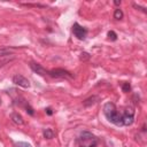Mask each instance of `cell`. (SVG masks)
Masks as SVG:
<instances>
[{
	"mask_svg": "<svg viewBox=\"0 0 147 147\" xmlns=\"http://www.w3.org/2000/svg\"><path fill=\"white\" fill-rule=\"evenodd\" d=\"M103 114H105V116L107 117V119L110 123H113V124H115L117 126H123L122 115L117 111L116 106L113 102H107L103 106Z\"/></svg>",
	"mask_w": 147,
	"mask_h": 147,
	"instance_id": "cell-1",
	"label": "cell"
},
{
	"mask_svg": "<svg viewBox=\"0 0 147 147\" xmlns=\"http://www.w3.org/2000/svg\"><path fill=\"white\" fill-rule=\"evenodd\" d=\"M48 76L54 77V78H72L74 77V75L70 71L61 69V68H56V69L49 70L48 71Z\"/></svg>",
	"mask_w": 147,
	"mask_h": 147,
	"instance_id": "cell-2",
	"label": "cell"
},
{
	"mask_svg": "<svg viewBox=\"0 0 147 147\" xmlns=\"http://www.w3.org/2000/svg\"><path fill=\"white\" fill-rule=\"evenodd\" d=\"M72 33L75 34V37H76L77 39L84 40V39L86 38L87 30H86L84 26L79 25L78 23H74V25H72Z\"/></svg>",
	"mask_w": 147,
	"mask_h": 147,
	"instance_id": "cell-3",
	"label": "cell"
},
{
	"mask_svg": "<svg viewBox=\"0 0 147 147\" xmlns=\"http://www.w3.org/2000/svg\"><path fill=\"white\" fill-rule=\"evenodd\" d=\"M13 83L15 85H18V86L23 87V88H29L31 86L30 80L28 78H25L24 76L20 75V74H16V75L13 76Z\"/></svg>",
	"mask_w": 147,
	"mask_h": 147,
	"instance_id": "cell-4",
	"label": "cell"
},
{
	"mask_svg": "<svg viewBox=\"0 0 147 147\" xmlns=\"http://www.w3.org/2000/svg\"><path fill=\"white\" fill-rule=\"evenodd\" d=\"M30 68H31L36 74H38V75H40V76H46V75H48V71H47L41 64H39V63H37V62L31 61V62H30Z\"/></svg>",
	"mask_w": 147,
	"mask_h": 147,
	"instance_id": "cell-5",
	"label": "cell"
},
{
	"mask_svg": "<svg viewBox=\"0 0 147 147\" xmlns=\"http://www.w3.org/2000/svg\"><path fill=\"white\" fill-rule=\"evenodd\" d=\"M16 51L15 47H8V46H3V47H0V57H3V56H8V55H11L14 54V52Z\"/></svg>",
	"mask_w": 147,
	"mask_h": 147,
	"instance_id": "cell-6",
	"label": "cell"
},
{
	"mask_svg": "<svg viewBox=\"0 0 147 147\" xmlns=\"http://www.w3.org/2000/svg\"><path fill=\"white\" fill-rule=\"evenodd\" d=\"M99 100H100V96H98V95H92V96L85 99V100L83 101V105H84V107H90V106L95 105Z\"/></svg>",
	"mask_w": 147,
	"mask_h": 147,
	"instance_id": "cell-7",
	"label": "cell"
},
{
	"mask_svg": "<svg viewBox=\"0 0 147 147\" xmlns=\"http://www.w3.org/2000/svg\"><path fill=\"white\" fill-rule=\"evenodd\" d=\"M80 140H83V141H96V138L91 132L84 131L80 133Z\"/></svg>",
	"mask_w": 147,
	"mask_h": 147,
	"instance_id": "cell-8",
	"label": "cell"
},
{
	"mask_svg": "<svg viewBox=\"0 0 147 147\" xmlns=\"http://www.w3.org/2000/svg\"><path fill=\"white\" fill-rule=\"evenodd\" d=\"M10 118H11V121H13L15 124H17V125H22V124L24 123L23 117H22L18 113H13V114L10 115Z\"/></svg>",
	"mask_w": 147,
	"mask_h": 147,
	"instance_id": "cell-9",
	"label": "cell"
},
{
	"mask_svg": "<svg viewBox=\"0 0 147 147\" xmlns=\"http://www.w3.org/2000/svg\"><path fill=\"white\" fill-rule=\"evenodd\" d=\"M133 121H134V118H133V116H129V115H122V122H123V125H131L132 123H133Z\"/></svg>",
	"mask_w": 147,
	"mask_h": 147,
	"instance_id": "cell-10",
	"label": "cell"
},
{
	"mask_svg": "<svg viewBox=\"0 0 147 147\" xmlns=\"http://www.w3.org/2000/svg\"><path fill=\"white\" fill-rule=\"evenodd\" d=\"M42 134H44V138L45 139H52L54 137V131L52 129H45L44 132H42Z\"/></svg>",
	"mask_w": 147,
	"mask_h": 147,
	"instance_id": "cell-11",
	"label": "cell"
},
{
	"mask_svg": "<svg viewBox=\"0 0 147 147\" xmlns=\"http://www.w3.org/2000/svg\"><path fill=\"white\" fill-rule=\"evenodd\" d=\"M114 17H115L116 20L123 18V11H122V9H119V8L115 9V11H114Z\"/></svg>",
	"mask_w": 147,
	"mask_h": 147,
	"instance_id": "cell-12",
	"label": "cell"
},
{
	"mask_svg": "<svg viewBox=\"0 0 147 147\" xmlns=\"http://www.w3.org/2000/svg\"><path fill=\"white\" fill-rule=\"evenodd\" d=\"M90 57H91V56H90V54H88V53H86V52H83V53H80V56H79L80 61H87Z\"/></svg>",
	"mask_w": 147,
	"mask_h": 147,
	"instance_id": "cell-13",
	"label": "cell"
},
{
	"mask_svg": "<svg viewBox=\"0 0 147 147\" xmlns=\"http://www.w3.org/2000/svg\"><path fill=\"white\" fill-rule=\"evenodd\" d=\"M15 147H32V146L30 144H28V142L18 141V142H15Z\"/></svg>",
	"mask_w": 147,
	"mask_h": 147,
	"instance_id": "cell-14",
	"label": "cell"
},
{
	"mask_svg": "<svg viewBox=\"0 0 147 147\" xmlns=\"http://www.w3.org/2000/svg\"><path fill=\"white\" fill-rule=\"evenodd\" d=\"M108 38H109L110 40L115 41V40L117 39V34H116L114 31H109V32H108Z\"/></svg>",
	"mask_w": 147,
	"mask_h": 147,
	"instance_id": "cell-15",
	"label": "cell"
},
{
	"mask_svg": "<svg viewBox=\"0 0 147 147\" xmlns=\"http://www.w3.org/2000/svg\"><path fill=\"white\" fill-rule=\"evenodd\" d=\"M122 90H123L124 92H129V91L131 90V85H130L129 83H123V84H122Z\"/></svg>",
	"mask_w": 147,
	"mask_h": 147,
	"instance_id": "cell-16",
	"label": "cell"
},
{
	"mask_svg": "<svg viewBox=\"0 0 147 147\" xmlns=\"http://www.w3.org/2000/svg\"><path fill=\"white\" fill-rule=\"evenodd\" d=\"M124 114H125V115H129V116H134V110H133V108L129 107V108L125 109V113H124Z\"/></svg>",
	"mask_w": 147,
	"mask_h": 147,
	"instance_id": "cell-17",
	"label": "cell"
},
{
	"mask_svg": "<svg viewBox=\"0 0 147 147\" xmlns=\"http://www.w3.org/2000/svg\"><path fill=\"white\" fill-rule=\"evenodd\" d=\"M24 108H25V110H26V113H28L29 115H31V116H32V115L34 114L33 109H32V108H31V107H30L29 105H25V106H24Z\"/></svg>",
	"mask_w": 147,
	"mask_h": 147,
	"instance_id": "cell-18",
	"label": "cell"
},
{
	"mask_svg": "<svg viewBox=\"0 0 147 147\" xmlns=\"http://www.w3.org/2000/svg\"><path fill=\"white\" fill-rule=\"evenodd\" d=\"M133 7H134V8H137V9H139V10H141L142 13H146V8H145V7L138 6V5H136V3H133Z\"/></svg>",
	"mask_w": 147,
	"mask_h": 147,
	"instance_id": "cell-19",
	"label": "cell"
},
{
	"mask_svg": "<svg viewBox=\"0 0 147 147\" xmlns=\"http://www.w3.org/2000/svg\"><path fill=\"white\" fill-rule=\"evenodd\" d=\"M11 60H13V59H6L5 61H0V67L5 65V63H9V62H10Z\"/></svg>",
	"mask_w": 147,
	"mask_h": 147,
	"instance_id": "cell-20",
	"label": "cell"
},
{
	"mask_svg": "<svg viewBox=\"0 0 147 147\" xmlns=\"http://www.w3.org/2000/svg\"><path fill=\"white\" fill-rule=\"evenodd\" d=\"M45 111H46V114H47V115H49V116L53 114V110H52V108H49V107H48V108H46V109H45Z\"/></svg>",
	"mask_w": 147,
	"mask_h": 147,
	"instance_id": "cell-21",
	"label": "cell"
},
{
	"mask_svg": "<svg viewBox=\"0 0 147 147\" xmlns=\"http://www.w3.org/2000/svg\"><path fill=\"white\" fill-rule=\"evenodd\" d=\"M114 3H115L116 6H118V5H121V0H119V1H118V0H115V1H114Z\"/></svg>",
	"mask_w": 147,
	"mask_h": 147,
	"instance_id": "cell-22",
	"label": "cell"
},
{
	"mask_svg": "<svg viewBox=\"0 0 147 147\" xmlns=\"http://www.w3.org/2000/svg\"><path fill=\"white\" fill-rule=\"evenodd\" d=\"M0 105H1V98H0Z\"/></svg>",
	"mask_w": 147,
	"mask_h": 147,
	"instance_id": "cell-23",
	"label": "cell"
}]
</instances>
